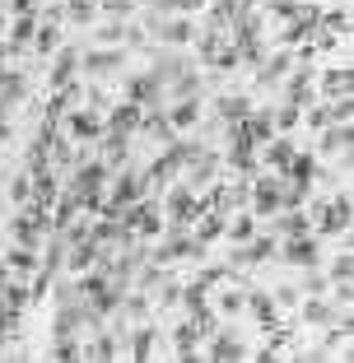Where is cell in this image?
Wrapping results in <instances>:
<instances>
[{
  "mask_svg": "<svg viewBox=\"0 0 354 363\" xmlns=\"http://www.w3.org/2000/svg\"><path fill=\"white\" fill-rule=\"evenodd\" d=\"M103 186H108V163L103 159H89L75 168V182H70V196L79 201V210L98 214L103 210Z\"/></svg>",
  "mask_w": 354,
  "mask_h": 363,
  "instance_id": "cell-1",
  "label": "cell"
},
{
  "mask_svg": "<svg viewBox=\"0 0 354 363\" xmlns=\"http://www.w3.org/2000/svg\"><path fill=\"white\" fill-rule=\"evenodd\" d=\"M121 224L131 228V233H145V238H154L163 228V210L154 201H145V196H140V201H131L126 210H121Z\"/></svg>",
  "mask_w": 354,
  "mask_h": 363,
  "instance_id": "cell-2",
  "label": "cell"
},
{
  "mask_svg": "<svg viewBox=\"0 0 354 363\" xmlns=\"http://www.w3.org/2000/svg\"><path fill=\"white\" fill-rule=\"evenodd\" d=\"M219 172V154L215 150H196L192 159H187V186L192 191H201V186H210Z\"/></svg>",
  "mask_w": 354,
  "mask_h": 363,
  "instance_id": "cell-3",
  "label": "cell"
},
{
  "mask_svg": "<svg viewBox=\"0 0 354 363\" xmlns=\"http://www.w3.org/2000/svg\"><path fill=\"white\" fill-rule=\"evenodd\" d=\"M280 257L289 261V266H317V261H322V247H317V238H308V233H299V238H289V242L284 247H275Z\"/></svg>",
  "mask_w": 354,
  "mask_h": 363,
  "instance_id": "cell-4",
  "label": "cell"
},
{
  "mask_svg": "<svg viewBox=\"0 0 354 363\" xmlns=\"http://www.w3.org/2000/svg\"><path fill=\"white\" fill-rule=\"evenodd\" d=\"M159 98H163V84L154 75H131L126 79V103H135V107H159Z\"/></svg>",
  "mask_w": 354,
  "mask_h": 363,
  "instance_id": "cell-5",
  "label": "cell"
},
{
  "mask_svg": "<svg viewBox=\"0 0 354 363\" xmlns=\"http://www.w3.org/2000/svg\"><path fill=\"white\" fill-rule=\"evenodd\" d=\"M47 228H52V224H47L43 214L28 210V214H19V219H14V242H19V247H33V252H38V242L47 238Z\"/></svg>",
  "mask_w": 354,
  "mask_h": 363,
  "instance_id": "cell-6",
  "label": "cell"
},
{
  "mask_svg": "<svg viewBox=\"0 0 354 363\" xmlns=\"http://www.w3.org/2000/svg\"><path fill=\"white\" fill-rule=\"evenodd\" d=\"M65 130H70V140H98L108 126H103V117L89 107V112H70V117H65Z\"/></svg>",
  "mask_w": 354,
  "mask_h": 363,
  "instance_id": "cell-7",
  "label": "cell"
},
{
  "mask_svg": "<svg viewBox=\"0 0 354 363\" xmlns=\"http://www.w3.org/2000/svg\"><path fill=\"white\" fill-rule=\"evenodd\" d=\"M247 191H252V210L257 214H280L284 210V205H280V182L275 177H261L257 186H247Z\"/></svg>",
  "mask_w": 354,
  "mask_h": 363,
  "instance_id": "cell-8",
  "label": "cell"
},
{
  "mask_svg": "<svg viewBox=\"0 0 354 363\" xmlns=\"http://www.w3.org/2000/svg\"><path fill=\"white\" fill-rule=\"evenodd\" d=\"M65 257H70V270H94L98 266V257H103V242H94V238H79V242H70L65 247Z\"/></svg>",
  "mask_w": 354,
  "mask_h": 363,
  "instance_id": "cell-9",
  "label": "cell"
},
{
  "mask_svg": "<svg viewBox=\"0 0 354 363\" xmlns=\"http://www.w3.org/2000/svg\"><path fill=\"white\" fill-rule=\"evenodd\" d=\"M140 117H145V107L117 103V107L108 112V121H103V126H108V130H121V135H131V130H140Z\"/></svg>",
  "mask_w": 354,
  "mask_h": 363,
  "instance_id": "cell-10",
  "label": "cell"
},
{
  "mask_svg": "<svg viewBox=\"0 0 354 363\" xmlns=\"http://www.w3.org/2000/svg\"><path fill=\"white\" fill-rule=\"evenodd\" d=\"M75 70H79V52H75V47H65V52L56 56V65H52V75H47V79H52V89H70V84H75Z\"/></svg>",
  "mask_w": 354,
  "mask_h": 363,
  "instance_id": "cell-11",
  "label": "cell"
},
{
  "mask_svg": "<svg viewBox=\"0 0 354 363\" xmlns=\"http://www.w3.org/2000/svg\"><path fill=\"white\" fill-rule=\"evenodd\" d=\"M126 150H131V135H121V130H103V163H108V172H117L121 163H126Z\"/></svg>",
  "mask_w": 354,
  "mask_h": 363,
  "instance_id": "cell-12",
  "label": "cell"
},
{
  "mask_svg": "<svg viewBox=\"0 0 354 363\" xmlns=\"http://www.w3.org/2000/svg\"><path fill=\"white\" fill-rule=\"evenodd\" d=\"M289 65H294V56H289V52H280V56H270V61H261V65H257V84H261V89L280 84V75H284Z\"/></svg>",
  "mask_w": 354,
  "mask_h": 363,
  "instance_id": "cell-13",
  "label": "cell"
},
{
  "mask_svg": "<svg viewBox=\"0 0 354 363\" xmlns=\"http://www.w3.org/2000/svg\"><path fill=\"white\" fill-rule=\"evenodd\" d=\"M247 112H252V98H247V94H224V98H219V117H224L228 126L247 121Z\"/></svg>",
  "mask_w": 354,
  "mask_h": 363,
  "instance_id": "cell-14",
  "label": "cell"
},
{
  "mask_svg": "<svg viewBox=\"0 0 354 363\" xmlns=\"http://www.w3.org/2000/svg\"><path fill=\"white\" fill-rule=\"evenodd\" d=\"M23 94H28V79H23V70H0V103L10 107V103H19Z\"/></svg>",
  "mask_w": 354,
  "mask_h": 363,
  "instance_id": "cell-15",
  "label": "cell"
},
{
  "mask_svg": "<svg viewBox=\"0 0 354 363\" xmlns=\"http://www.w3.org/2000/svg\"><path fill=\"white\" fill-rule=\"evenodd\" d=\"M121 61H126L121 52H89V56H79V65H84L89 75H108V70H121Z\"/></svg>",
  "mask_w": 354,
  "mask_h": 363,
  "instance_id": "cell-16",
  "label": "cell"
},
{
  "mask_svg": "<svg viewBox=\"0 0 354 363\" xmlns=\"http://www.w3.org/2000/svg\"><path fill=\"white\" fill-rule=\"evenodd\" d=\"M243 126H247V135L257 140V145H266V140L275 135V117H270V107H266V112H247Z\"/></svg>",
  "mask_w": 354,
  "mask_h": 363,
  "instance_id": "cell-17",
  "label": "cell"
},
{
  "mask_svg": "<svg viewBox=\"0 0 354 363\" xmlns=\"http://www.w3.org/2000/svg\"><path fill=\"white\" fill-rule=\"evenodd\" d=\"M182 65H187V61H182V56H177V52H159V56H154V70H150V75L159 79V84H172Z\"/></svg>",
  "mask_w": 354,
  "mask_h": 363,
  "instance_id": "cell-18",
  "label": "cell"
},
{
  "mask_svg": "<svg viewBox=\"0 0 354 363\" xmlns=\"http://www.w3.org/2000/svg\"><path fill=\"white\" fill-rule=\"evenodd\" d=\"M289 159H294V145H289L284 135H270V140H266V163H270L275 172H284V168H289Z\"/></svg>",
  "mask_w": 354,
  "mask_h": 363,
  "instance_id": "cell-19",
  "label": "cell"
},
{
  "mask_svg": "<svg viewBox=\"0 0 354 363\" xmlns=\"http://www.w3.org/2000/svg\"><path fill=\"white\" fill-rule=\"evenodd\" d=\"M270 228H280V233H284V238H299V233H308V214H299V210L270 214Z\"/></svg>",
  "mask_w": 354,
  "mask_h": 363,
  "instance_id": "cell-20",
  "label": "cell"
},
{
  "mask_svg": "<svg viewBox=\"0 0 354 363\" xmlns=\"http://www.w3.org/2000/svg\"><path fill=\"white\" fill-rule=\"evenodd\" d=\"M210 359H219V363H228V359H247V350H243V340L238 335H215V345H210Z\"/></svg>",
  "mask_w": 354,
  "mask_h": 363,
  "instance_id": "cell-21",
  "label": "cell"
},
{
  "mask_svg": "<svg viewBox=\"0 0 354 363\" xmlns=\"http://www.w3.org/2000/svg\"><path fill=\"white\" fill-rule=\"evenodd\" d=\"M84 354H89V359H103V363H108V359H117V354H121V340H117L112 331H98L94 345H89Z\"/></svg>",
  "mask_w": 354,
  "mask_h": 363,
  "instance_id": "cell-22",
  "label": "cell"
},
{
  "mask_svg": "<svg viewBox=\"0 0 354 363\" xmlns=\"http://www.w3.org/2000/svg\"><path fill=\"white\" fill-rule=\"evenodd\" d=\"M33 33H38V14H19V19L10 23V52L14 47H28Z\"/></svg>",
  "mask_w": 354,
  "mask_h": 363,
  "instance_id": "cell-23",
  "label": "cell"
},
{
  "mask_svg": "<svg viewBox=\"0 0 354 363\" xmlns=\"http://www.w3.org/2000/svg\"><path fill=\"white\" fill-rule=\"evenodd\" d=\"M196 117H201V107H196V98H177V107H172L168 126H172V130H187V126H196Z\"/></svg>",
  "mask_w": 354,
  "mask_h": 363,
  "instance_id": "cell-24",
  "label": "cell"
},
{
  "mask_svg": "<svg viewBox=\"0 0 354 363\" xmlns=\"http://www.w3.org/2000/svg\"><path fill=\"white\" fill-rule=\"evenodd\" d=\"M284 172L294 177V186H308V182L317 177V163H312L308 154H299V150H294V159H289V168H284Z\"/></svg>",
  "mask_w": 354,
  "mask_h": 363,
  "instance_id": "cell-25",
  "label": "cell"
},
{
  "mask_svg": "<svg viewBox=\"0 0 354 363\" xmlns=\"http://www.w3.org/2000/svg\"><path fill=\"white\" fill-rule=\"evenodd\" d=\"M159 33L168 38L172 47H182V43H192V38H196V23L192 19H172V23H159Z\"/></svg>",
  "mask_w": 354,
  "mask_h": 363,
  "instance_id": "cell-26",
  "label": "cell"
},
{
  "mask_svg": "<svg viewBox=\"0 0 354 363\" xmlns=\"http://www.w3.org/2000/svg\"><path fill=\"white\" fill-rule=\"evenodd\" d=\"M0 303H5L10 312H23V308L33 303V294H28L23 284H10V279H5V284H0Z\"/></svg>",
  "mask_w": 354,
  "mask_h": 363,
  "instance_id": "cell-27",
  "label": "cell"
},
{
  "mask_svg": "<svg viewBox=\"0 0 354 363\" xmlns=\"http://www.w3.org/2000/svg\"><path fill=\"white\" fill-rule=\"evenodd\" d=\"M247 266H261V261H270L275 257V238H247Z\"/></svg>",
  "mask_w": 354,
  "mask_h": 363,
  "instance_id": "cell-28",
  "label": "cell"
},
{
  "mask_svg": "<svg viewBox=\"0 0 354 363\" xmlns=\"http://www.w3.org/2000/svg\"><path fill=\"white\" fill-rule=\"evenodd\" d=\"M172 94H177V98H196V94H201V75H196L192 65H182V70H177V79H172Z\"/></svg>",
  "mask_w": 354,
  "mask_h": 363,
  "instance_id": "cell-29",
  "label": "cell"
},
{
  "mask_svg": "<svg viewBox=\"0 0 354 363\" xmlns=\"http://www.w3.org/2000/svg\"><path fill=\"white\" fill-rule=\"evenodd\" d=\"M322 150L326 154H350V126H331L322 135Z\"/></svg>",
  "mask_w": 354,
  "mask_h": 363,
  "instance_id": "cell-30",
  "label": "cell"
},
{
  "mask_svg": "<svg viewBox=\"0 0 354 363\" xmlns=\"http://www.w3.org/2000/svg\"><path fill=\"white\" fill-rule=\"evenodd\" d=\"M224 224H228V238H233V242L257 238V219H252V214H238V219H224Z\"/></svg>",
  "mask_w": 354,
  "mask_h": 363,
  "instance_id": "cell-31",
  "label": "cell"
},
{
  "mask_svg": "<svg viewBox=\"0 0 354 363\" xmlns=\"http://www.w3.org/2000/svg\"><path fill=\"white\" fill-rule=\"evenodd\" d=\"M10 270H23V275H28V270H38V252L14 242V247H10Z\"/></svg>",
  "mask_w": 354,
  "mask_h": 363,
  "instance_id": "cell-32",
  "label": "cell"
},
{
  "mask_svg": "<svg viewBox=\"0 0 354 363\" xmlns=\"http://www.w3.org/2000/svg\"><path fill=\"white\" fill-rule=\"evenodd\" d=\"M150 354H154V331L140 326V331L131 335V359H150Z\"/></svg>",
  "mask_w": 354,
  "mask_h": 363,
  "instance_id": "cell-33",
  "label": "cell"
},
{
  "mask_svg": "<svg viewBox=\"0 0 354 363\" xmlns=\"http://www.w3.org/2000/svg\"><path fill=\"white\" fill-rule=\"evenodd\" d=\"M350 117H354V98H350V94L336 98V103L326 107V121H336V126H350Z\"/></svg>",
  "mask_w": 354,
  "mask_h": 363,
  "instance_id": "cell-34",
  "label": "cell"
},
{
  "mask_svg": "<svg viewBox=\"0 0 354 363\" xmlns=\"http://www.w3.org/2000/svg\"><path fill=\"white\" fill-rule=\"evenodd\" d=\"M52 359H61V363H75V359H84V350L75 345V335H56V350H52Z\"/></svg>",
  "mask_w": 354,
  "mask_h": 363,
  "instance_id": "cell-35",
  "label": "cell"
},
{
  "mask_svg": "<svg viewBox=\"0 0 354 363\" xmlns=\"http://www.w3.org/2000/svg\"><path fill=\"white\" fill-rule=\"evenodd\" d=\"M247 308L257 312V321H261V326H270V321H275V303H270L266 294H247Z\"/></svg>",
  "mask_w": 354,
  "mask_h": 363,
  "instance_id": "cell-36",
  "label": "cell"
},
{
  "mask_svg": "<svg viewBox=\"0 0 354 363\" xmlns=\"http://www.w3.org/2000/svg\"><path fill=\"white\" fill-rule=\"evenodd\" d=\"M56 43H61V33H56V23H43V28L33 33V47H38V52H56Z\"/></svg>",
  "mask_w": 354,
  "mask_h": 363,
  "instance_id": "cell-37",
  "label": "cell"
},
{
  "mask_svg": "<svg viewBox=\"0 0 354 363\" xmlns=\"http://www.w3.org/2000/svg\"><path fill=\"white\" fill-rule=\"evenodd\" d=\"M121 298H126V317H150V294H145V289H135V294H121Z\"/></svg>",
  "mask_w": 354,
  "mask_h": 363,
  "instance_id": "cell-38",
  "label": "cell"
},
{
  "mask_svg": "<svg viewBox=\"0 0 354 363\" xmlns=\"http://www.w3.org/2000/svg\"><path fill=\"white\" fill-rule=\"evenodd\" d=\"M322 84H326V94H331V98H345V94H350V70H326Z\"/></svg>",
  "mask_w": 354,
  "mask_h": 363,
  "instance_id": "cell-39",
  "label": "cell"
},
{
  "mask_svg": "<svg viewBox=\"0 0 354 363\" xmlns=\"http://www.w3.org/2000/svg\"><path fill=\"white\" fill-rule=\"evenodd\" d=\"M303 317H308L312 326H326V321H336V308H331V303H317V298H312L308 308H303Z\"/></svg>",
  "mask_w": 354,
  "mask_h": 363,
  "instance_id": "cell-40",
  "label": "cell"
},
{
  "mask_svg": "<svg viewBox=\"0 0 354 363\" xmlns=\"http://www.w3.org/2000/svg\"><path fill=\"white\" fill-rule=\"evenodd\" d=\"M219 308L233 317V312H243V308H247V294H243V289H224V294H219Z\"/></svg>",
  "mask_w": 354,
  "mask_h": 363,
  "instance_id": "cell-41",
  "label": "cell"
},
{
  "mask_svg": "<svg viewBox=\"0 0 354 363\" xmlns=\"http://www.w3.org/2000/svg\"><path fill=\"white\" fill-rule=\"evenodd\" d=\"M350 270H354V257H350V247H345L341 257L331 261V270H326V279H350Z\"/></svg>",
  "mask_w": 354,
  "mask_h": 363,
  "instance_id": "cell-42",
  "label": "cell"
},
{
  "mask_svg": "<svg viewBox=\"0 0 354 363\" xmlns=\"http://www.w3.org/2000/svg\"><path fill=\"white\" fill-rule=\"evenodd\" d=\"M65 14H70L75 23H89V19H94V0H70V5H65Z\"/></svg>",
  "mask_w": 354,
  "mask_h": 363,
  "instance_id": "cell-43",
  "label": "cell"
},
{
  "mask_svg": "<svg viewBox=\"0 0 354 363\" xmlns=\"http://www.w3.org/2000/svg\"><path fill=\"white\" fill-rule=\"evenodd\" d=\"M289 126H299V103H284L275 112V130H289Z\"/></svg>",
  "mask_w": 354,
  "mask_h": 363,
  "instance_id": "cell-44",
  "label": "cell"
},
{
  "mask_svg": "<svg viewBox=\"0 0 354 363\" xmlns=\"http://www.w3.org/2000/svg\"><path fill=\"white\" fill-rule=\"evenodd\" d=\"M10 196H14L19 205H28V201H33V177H14V182H10Z\"/></svg>",
  "mask_w": 354,
  "mask_h": 363,
  "instance_id": "cell-45",
  "label": "cell"
},
{
  "mask_svg": "<svg viewBox=\"0 0 354 363\" xmlns=\"http://www.w3.org/2000/svg\"><path fill=\"white\" fill-rule=\"evenodd\" d=\"M303 98H308V70H299L289 84V103H303Z\"/></svg>",
  "mask_w": 354,
  "mask_h": 363,
  "instance_id": "cell-46",
  "label": "cell"
},
{
  "mask_svg": "<svg viewBox=\"0 0 354 363\" xmlns=\"http://www.w3.org/2000/svg\"><path fill=\"white\" fill-rule=\"evenodd\" d=\"M303 289H308V294H322V289H326V275H322L317 266H308V279H303Z\"/></svg>",
  "mask_w": 354,
  "mask_h": 363,
  "instance_id": "cell-47",
  "label": "cell"
},
{
  "mask_svg": "<svg viewBox=\"0 0 354 363\" xmlns=\"http://www.w3.org/2000/svg\"><path fill=\"white\" fill-rule=\"evenodd\" d=\"M103 10L117 19V14H131V0H103Z\"/></svg>",
  "mask_w": 354,
  "mask_h": 363,
  "instance_id": "cell-48",
  "label": "cell"
},
{
  "mask_svg": "<svg viewBox=\"0 0 354 363\" xmlns=\"http://www.w3.org/2000/svg\"><path fill=\"white\" fill-rule=\"evenodd\" d=\"M5 140H10V126H5V121H0V145H5Z\"/></svg>",
  "mask_w": 354,
  "mask_h": 363,
  "instance_id": "cell-49",
  "label": "cell"
},
{
  "mask_svg": "<svg viewBox=\"0 0 354 363\" xmlns=\"http://www.w3.org/2000/svg\"><path fill=\"white\" fill-rule=\"evenodd\" d=\"M5 52H10V43H0V56H5Z\"/></svg>",
  "mask_w": 354,
  "mask_h": 363,
  "instance_id": "cell-50",
  "label": "cell"
},
{
  "mask_svg": "<svg viewBox=\"0 0 354 363\" xmlns=\"http://www.w3.org/2000/svg\"><path fill=\"white\" fill-rule=\"evenodd\" d=\"M0 33H5V14H0Z\"/></svg>",
  "mask_w": 354,
  "mask_h": 363,
  "instance_id": "cell-51",
  "label": "cell"
},
{
  "mask_svg": "<svg viewBox=\"0 0 354 363\" xmlns=\"http://www.w3.org/2000/svg\"><path fill=\"white\" fill-rule=\"evenodd\" d=\"M0 112H5V103H0Z\"/></svg>",
  "mask_w": 354,
  "mask_h": 363,
  "instance_id": "cell-52",
  "label": "cell"
}]
</instances>
